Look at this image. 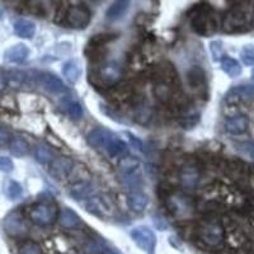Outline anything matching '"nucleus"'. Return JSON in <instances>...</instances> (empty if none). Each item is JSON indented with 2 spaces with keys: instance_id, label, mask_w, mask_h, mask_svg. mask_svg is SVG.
I'll return each instance as SVG.
<instances>
[{
  "instance_id": "nucleus-1",
  "label": "nucleus",
  "mask_w": 254,
  "mask_h": 254,
  "mask_svg": "<svg viewBox=\"0 0 254 254\" xmlns=\"http://www.w3.org/2000/svg\"><path fill=\"white\" fill-rule=\"evenodd\" d=\"M87 142L95 149V150L103 151L110 158H122L127 153V144L119 139L112 131L97 127L90 131L87 135Z\"/></svg>"
},
{
  "instance_id": "nucleus-2",
  "label": "nucleus",
  "mask_w": 254,
  "mask_h": 254,
  "mask_svg": "<svg viewBox=\"0 0 254 254\" xmlns=\"http://www.w3.org/2000/svg\"><path fill=\"white\" fill-rule=\"evenodd\" d=\"M252 17L243 6H233L222 17L221 28L226 33H242L251 28Z\"/></svg>"
},
{
  "instance_id": "nucleus-3",
  "label": "nucleus",
  "mask_w": 254,
  "mask_h": 254,
  "mask_svg": "<svg viewBox=\"0 0 254 254\" xmlns=\"http://www.w3.org/2000/svg\"><path fill=\"white\" fill-rule=\"evenodd\" d=\"M199 240L208 248H219L225 242V228L217 220H208L202 222L197 229Z\"/></svg>"
},
{
  "instance_id": "nucleus-4",
  "label": "nucleus",
  "mask_w": 254,
  "mask_h": 254,
  "mask_svg": "<svg viewBox=\"0 0 254 254\" xmlns=\"http://www.w3.org/2000/svg\"><path fill=\"white\" fill-rule=\"evenodd\" d=\"M190 26L199 36L207 37L211 33H214L217 28V22L215 14L212 13V9L202 4L198 8V10L194 13L193 17H192Z\"/></svg>"
},
{
  "instance_id": "nucleus-5",
  "label": "nucleus",
  "mask_w": 254,
  "mask_h": 254,
  "mask_svg": "<svg viewBox=\"0 0 254 254\" xmlns=\"http://www.w3.org/2000/svg\"><path fill=\"white\" fill-rule=\"evenodd\" d=\"M29 219L36 225L49 226L58 217V207L51 201H40L29 208Z\"/></svg>"
},
{
  "instance_id": "nucleus-6",
  "label": "nucleus",
  "mask_w": 254,
  "mask_h": 254,
  "mask_svg": "<svg viewBox=\"0 0 254 254\" xmlns=\"http://www.w3.org/2000/svg\"><path fill=\"white\" fill-rule=\"evenodd\" d=\"M131 239L133 240L136 246L139 247L141 251L146 252L147 254H153L155 249L156 238L154 231L147 226H136L130 233Z\"/></svg>"
},
{
  "instance_id": "nucleus-7",
  "label": "nucleus",
  "mask_w": 254,
  "mask_h": 254,
  "mask_svg": "<svg viewBox=\"0 0 254 254\" xmlns=\"http://www.w3.org/2000/svg\"><path fill=\"white\" fill-rule=\"evenodd\" d=\"M65 20L71 28L83 29L90 22V10L88 9V6L83 5V4L71 5L66 9Z\"/></svg>"
},
{
  "instance_id": "nucleus-8",
  "label": "nucleus",
  "mask_w": 254,
  "mask_h": 254,
  "mask_svg": "<svg viewBox=\"0 0 254 254\" xmlns=\"http://www.w3.org/2000/svg\"><path fill=\"white\" fill-rule=\"evenodd\" d=\"M122 78V69L119 64L111 63L103 64L97 70V79L104 87H115Z\"/></svg>"
},
{
  "instance_id": "nucleus-9",
  "label": "nucleus",
  "mask_w": 254,
  "mask_h": 254,
  "mask_svg": "<svg viewBox=\"0 0 254 254\" xmlns=\"http://www.w3.org/2000/svg\"><path fill=\"white\" fill-rule=\"evenodd\" d=\"M168 210L178 217H185L193 211V202L186 194H171L167 197Z\"/></svg>"
},
{
  "instance_id": "nucleus-10",
  "label": "nucleus",
  "mask_w": 254,
  "mask_h": 254,
  "mask_svg": "<svg viewBox=\"0 0 254 254\" xmlns=\"http://www.w3.org/2000/svg\"><path fill=\"white\" fill-rule=\"evenodd\" d=\"M4 230L9 237L19 238L27 233V226L20 211H13L4 220Z\"/></svg>"
},
{
  "instance_id": "nucleus-11",
  "label": "nucleus",
  "mask_w": 254,
  "mask_h": 254,
  "mask_svg": "<svg viewBox=\"0 0 254 254\" xmlns=\"http://www.w3.org/2000/svg\"><path fill=\"white\" fill-rule=\"evenodd\" d=\"M72 167H74V162L71 159L67 156H60L50 163V174L58 181H63L69 177L72 171Z\"/></svg>"
},
{
  "instance_id": "nucleus-12",
  "label": "nucleus",
  "mask_w": 254,
  "mask_h": 254,
  "mask_svg": "<svg viewBox=\"0 0 254 254\" xmlns=\"http://www.w3.org/2000/svg\"><path fill=\"white\" fill-rule=\"evenodd\" d=\"M179 182L186 190H194L199 182V169L194 164H185L179 172Z\"/></svg>"
},
{
  "instance_id": "nucleus-13",
  "label": "nucleus",
  "mask_w": 254,
  "mask_h": 254,
  "mask_svg": "<svg viewBox=\"0 0 254 254\" xmlns=\"http://www.w3.org/2000/svg\"><path fill=\"white\" fill-rule=\"evenodd\" d=\"M87 211L90 212L94 216L104 217L106 215H110L112 212V203H111L110 199H107L106 197L99 196V197H90L87 202Z\"/></svg>"
},
{
  "instance_id": "nucleus-14",
  "label": "nucleus",
  "mask_w": 254,
  "mask_h": 254,
  "mask_svg": "<svg viewBox=\"0 0 254 254\" xmlns=\"http://www.w3.org/2000/svg\"><path fill=\"white\" fill-rule=\"evenodd\" d=\"M40 83L44 87V89L46 92H49L50 94L60 95L67 92L66 87L63 83V80L60 78H58L56 75H54V74H50V72H45V74L41 75Z\"/></svg>"
},
{
  "instance_id": "nucleus-15",
  "label": "nucleus",
  "mask_w": 254,
  "mask_h": 254,
  "mask_svg": "<svg viewBox=\"0 0 254 254\" xmlns=\"http://www.w3.org/2000/svg\"><path fill=\"white\" fill-rule=\"evenodd\" d=\"M249 128V120L244 115H237L228 117L225 121L226 132L231 135H243Z\"/></svg>"
},
{
  "instance_id": "nucleus-16",
  "label": "nucleus",
  "mask_w": 254,
  "mask_h": 254,
  "mask_svg": "<svg viewBox=\"0 0 254 254\" xmlns=\"http://www.w3.org/2000/svg\"><path fill=\"white\" fill-rule=\"evenodd\" d=\"M155 76H158V83L169 84V85H174L177 83V79H178L177 78L176 69L168 61L159 64L158 67H156Z\"/></svg>"
},
{
  "instance_id": "nucleus-17",
  "label": "nucleus",
  "mask_w": 254,
  "mask_h": 254,
  "mask_svg": "<svg viewBox=\"0 0 254 254\" xmlns=\"http://www.w3.org/2000/svg\"><path fill=\"white\" fill-rule=\"evenodd\" d=\"M29 54V50L26 45L17 44L14 46L9 47L4 52V60L10 64H22L27 59Z\"/></svg>"
},
{
  "instance_id": "nucleus-18",
  "label": "nucleus",
  "mask_w": 254,
  "mask_h": 254,
  "mask_svg": "<svg viewBox=\"0 0 254 254\" xmlns=\"http://www.w3.org/2000/svg\"><path fill=\"white\" fill-rule=\"evenodd\" d=\"M13 29L14 33L20 38H32L36 33V26L33 22L24 18H19V19L14 20L13 23Z\"/></svg>"
},
{
  "instance_id": "nucleus-19",
  "label": "nucleus",
  "mask_w": 254,
  "mask_h": 254,
  "mask_svg": "<svg viewBox=\"0 0 254 254\" xmlns=\"http://www.w3.org/2000/svg\"><path fill=\"white\" fill-rule=\"evenodd\" d=\"M93 193H94V186L90 182L75 183V185L70 188V196L75 199V201L89 199Z\"/></svg>"
},
{
  "instance_id": "nucleus-20",
  "label": "nucleus",
  "mask_w": 254,
  "mask_h": 254,
  "mask_svg": "<svg viewBox=\"0 0 254 254\" xmlns=\"http://www.w3.org/2000/svg\"><path fill=\"white\" fill-rule=\"evenodd\" d=\"M140 160L136 156L132 155H125L120 159L119 162V172L121 173V177L128 176L135 172L140 171Z\"/></svg>"
},
{
  "instance_id": "nucleus-21",
  "label": "nucleus",
  "mask_w": 254,
  "mask_h": 254,
  "mask_svg": "<svg viewBox=\"0 0 254 254\" xmlns=\"http://www.w3.org/2000/svg\"><path fill=\"white\" fill-rule=\"evenodd\" d=\"M187 83L192 89L205 88L206 75L205 71L199 66H192L187 71Z\"/></svg>"
},
{
  "instance_id": "nucleus-22",
  "label": "nucleus",
  "mask_w": 254,
  "mask_h": 254,
  "mask_svg": "<svg viewBox=\"0 0 254 254\" xmlns=\"http://www.w3.org/2000/svg\"><path fill=\"white\" fill-rule=\"evenodd\" d=\"M61 71H63V75L65 76V79H66L69 83H71V84L76 83L79 79V76L81 75L80 63H79L78 60H75V59L66 61V63L64 64V66H63V69H61Z\"/></svg>"
},
{
  "instance_id": "nucleus-23",
  "label": "nucleus",
  "mask_w": 254,
  "mask_h": 254,
  "mask_svg": "<svg viewBox=\"0 0 254 254\" xmlns=\"http://www.w3.org/2000/svg\"><path fill=\"white\" fill-rule=\"evenodd\" d=\"M59 221L65 229H74L80 224V216L70 207H64L59 215Z\"/></svg>"
},
{
  "instance_id": "nucleus-24",
  "label": "nucleus",
  "mask_w": 254,
  "mask_h": 254,
  "mask_svg": "<svg viewBox=\"0 0 254 254\" xmlns=\"http://www.w3.org/2000/svg\"><path fill=\"white\" fill-rule=\"evenodd\" d=\"M127 202H128L130 207L132 208L135 212H142V211L146 208L147 203H149V197H147L144 192L133 190V192L130 193L128 198H127Z\"/></svg>"
},
{
  "instance_id": "nucleus-25",
  "label": "nucleus",
  "mask_w": 254,
  "mask_h": 254,
  "mask_svg": "<svg viewBox=\"0 0 254 254\" xmlns=\"http://www.w3.org/2000/svg\"><path fill=\"white\" fill-rule=\"evenodd\" d=\"M130 8V1L126 0H120V1H115L106 12V17L108 20H117L125 15V13Z\"/></svg>"
},
{
  "instance_id": "nucleus-26",
  "label": "nucleus",
  "mask_w": 254,
  "mask_h": 254,
  "mask_svg": "<svg viewBox=\"0 0 254 254\" xmlns=\"http://www.w3.org/2000/svg\"><path fill=\"white\" fill-rule=\"evenodd\" d=\"M226 171H228L229 176L233 179H243L248 178L249 169L244 163L239 162V160H231L226 165Z\"/></svg>"
},
{
  "instance_id": "nucleus-27",
  "label": "nucleus",
  "mask_w": 254,
  "mask_h": 254,
  "mask_svg": "<svg viewBox=\"0 0 254 254\" xmlns=\"http://www.w3.org/2000/svg\"><path fill=\"white\" fill-rule=\"evenodd\" d=\"M220 61H221L222 71L225 72L226 75L230 76V78H237V76L242 74V66H240V64L235 59L224 56Z\"/></svg>"
},
{
  "instance_id": "nucleus-28",
  "label": "nucleus",
  "mask_w": 254,
  "mask_h": 254,
  "mask_svg": "<svg viewBox=\"0 0 254 254\" xmlns=\"http://www.w3.org/2000/svg\"><path fill=\"white\" fill-rule=\"evenodd\" d=\"M35 158L40 164H50L55 159V154L49 145L41 142L36 146Z\"/></svg>"
},
{
  "instance_id": "nucleus-29",
  "label": "nucleus",
  "mask_w": 254,
  "mask_h": 254,
  "mask_svg": "<svg viewBox=\"0 0 254 254\" xmlns=\"http://www.w3.org/2000/svg\"><path fill=\"white\" fill-rule=\"evenodd\" d=\"M136 121L141 125H146L151 119V108L146 101L140 99L135 107Z\"/></svg>"
},
{
  "instance_id": "nucleus-30",
  "label": "nucleus",
  "mask_w": 254,
  "mask_h": 254,
  "mask_svg": "<svg viewBox=\"0 0 254 254\" xmlns=\"http://www.w3.org/2000/svg\"><path fill=\"white\" fill-rule=\"evenodd\" d=\"M9 147H10V153L14 156H17V158H23L29 151V144L26 140L22 139V137L12 139V141L9 144Z\"/></svg>"
},
{
  "instance_id": "nucleus-31",
  "label": "nucleus",
  "mask_w": 254,
  "mask_h": 254,
  "mask_svg": "<svg viewBox=\"0 0 254 254\" xmlns=\"http://www.w3.org/2000/svg\"><path fill=\"white\" fill-rule=\"evenodd\" d=\"M23 193V188L18 182L13 181V179H8L4 183V194L8 197L9 199H18Z\"/></svg>"
},
{
  "instance_id": "nucleus-32",
  "label": "nucleus",
  "mask_w": 254,
  "mask_h": 254,
  "mask_svg": "<svg viewBox=\"0 0 254 254\" xmlns=\"http://www.w3.org/2000/svg\"><path fill=\"white\" fill-rule=\"evenodd\" d=\"M154 93L159 98V101L163 102V103H169L173 98V89H172V85L164 83H158L156 84Z\"/></svg>"
},
{
  "instance_id": "nucleus-33",
  "label": "nucleus",
  "mask_w": 254,
  "mask_h": 254,
  "mask_svg": "<svg viewBox=\"0 0 254 254\" xmlns=\"http://www.w3.org/2000/svg\"><path fill=\"white\" fill-rule=\"evenodd\" d=\"M5 78H6V84H8L9 87H12V88L22 87L24 81L27 80L26 72L19 71V70H12V71H9L8 75H6Z\"/></svg>"
},
{
  "instance_id": "nucleus-34",
  "label": "nucleus",
  "mask_w": 254,
  "mask_h": 254,
  "mask_svg": "<svg viewBox=\"0 0 254 254\" xmlns=\"http://www.w3.org/2000/svg\"><path fill=\"white\" fill-rule=\"evenodd\" d=\"M122 183H124L125 187L130 188V190L139 188L142 183L141 172L137 171L132 174H128V176H124L122 177Z\"/></svg>"
},
{
  "instance_id": "nucleus-35",
  "label": "nucleus",
  "mask_w": 254,
  "mask_h": 254,
  "mask_svg": "<svg viewBox=\"0 0 254 254\" xmlns=\"http://www.w3.org/2000/svg\"><path fill=\"white\" fill-rule=\"evenodd\" d=\"M66 112L72 120H79L83 116V107L76 101H69L66 103Z\"/></svg>"
},
{
  "instance_id": "nucleus-36",
  "label": "nucleus",
  "mask_w": 254,
  "mask_h": 254,
  "mask_svg": "<svg viewBox=\"0 0 254 254\" xmlns=\"http://www.w3.org/2000/svg\"><path fill=\"white\" fill-rule=\"evenodd\" d=\"M240 59L247 66H254V46L247 45L240 51Z\"/></svg>"
},
{
  "instance_id": "nucleus-37",
  "label": "nucleus",
  "mask_w": 254,
  "mask_h": 254,
  "mask_svg": "<svg viewBox=\"0 0 254 254\" xmlns=\"http://www.w3.org/2000/svg\"><path fill=\"white\" fill-rule=\"evenodd\" d=\"M19 254H42V251L37 243L27 240L19 247Z\"/></svg>"
},
{
  "instance_id": "nucleus-38",
  "label": "nucleus",
  "mask_w": 254,
  "mask_h": 254,
  "mask_svg": "<svg viewBox=\"0 0 254 254\" xmlns=\"http://www.w3.org/2000/svg\"><path fill=\"white\" fill-rule=\"evenodd\" d=\"M106 251H107L106 244L99 239H95L93 242H90L87 246V249H85L87 254H104Z\"/></svg>"
},
{
  "instance_id": "nucleus-39",
  "label": "nucleus",
  "mask_w": 254,
  "mask_h": 254,
  "mask_svg": "<svg viewBox=\"0 0 254 254\" xmlns=\"http://www.w3.org/2000/svg\"><path fill=\"white\" fill-rule=\"evenodd\" d=\"M122 136H125V139L128 141L130 146H132L133 149H136V150H139V151L144 150V144H142V141L137 137V136L133 135L132 132L124 131V132H122Z\"/></svg>"
},
{
  "instance_id": "nucleus-40",
  "label": "nucleus",
  "mask_w": 254,
  "mask_h": 254,
  "mask_svg": "<svg viewBox=\"0 0 254 254\" xmlns=\"http://www.w3.org/2000/svg\"><path fill=\"white\" fill-rule=\"evenodd\" d=\"M115 38L116 35H97L93 38H90L89 44L98 45V46H106V45L110 44L111 41H113Z\"/></svg>"
},
{
  "instance_id": "nucleus-41",
  "label": "nucleus",
  "mask_w": 254,
  "mask_h": 254,
  "mask_svg": "<svg viewBox=\"0 0 254 254\" xmlns=\"http://www.w3.org/2000/svg\"><path fill=\"white\" fill-rule=\"evenodd\" d=\"M210 50L215 61H220L222 58H224V56H222L224 49H222L221 41H212V42L210 44Z\"/></svg>"
},
{
  "instance_id": "nucleus-42",
  "label": "nucleus",
  "mask_w": 254,
  "mask_h": 254,
  "mask_svg": "<svg viewBox=\"0 0 254 254\" xmlns=\"http://www.w3.org/2000/svg\"><path fill=\"white\" fill-rule=\"evenodd\" d=\"M14 169V164H13L12 159L8 156H0V172L4 173H10Z\"/></svg>"
},
{
  "instance_id": "nucleus-43",
  "label": "nucleus",
  "mask_w": 254,
  "mask_h": 254,
  "mask_svg": "<svg viewBox=\"0 0 254 254\" xmlns=\"http://www.w3.org/2000/svg\"><path fill=\"white\" fill-rule=\"evenodd\" d=\"M12 135L9 132L8 128H5L4 126H0V147L8 146L12 141Z\"/></svg>"
},
{
  "instance_id": "nucleus-44",
  "label": "nucleus",
  "mask_w": 254,
  "mask_h": 254,
  "mask_svg": "<svg viewBox=\"0 0 254 254\" xmlns=\"http://www.w3.org/2000/svg\"><path fill=\"white\" fill-rule=\"evenodd\" d=\"M238 149L239 151H242L243 154L251 156V158L254 159V144L253 142H242V144L238 145Z\"/></svg>"
},
{
  "instance_id": "nucleus-45",
  "label": "nucleus",
  "mask_w": 254,
  "mask_h": 254,
  "mask_svg": "<svg viewBox=\"0 0 254 254\" xmlns=\"http://www.w3.org/2000/svg\"><path fill=\"white\" fill-rule=\"evenodd\" d=\"M198 121H199L198 115H190V116H186L185 119L181 121V124H182L186 128H190L192 126L197 125V122Z\"/></svg>"
},
{
  "instance_id": "nucleus-46",
  "label": "nucleus",
  "mask_w": 254,
  "mask_h": 254,
  "mask_svg": "<svg viewBox=\"0 0 254 254\" xmlns=\"http://www.w3.org/2000/svg\"><path fill=\"white\" fill-rule=\"evenodd\" d=\"M153 222H154V225H155L159 230H167L168 224L165 222V220L163 219L162 216H159V215H154Z\"/></svg>"
},
{
  "instance_id": "nucleus-47",
  "label": "nucleus",
  "mask_w": 254,
  "mask_h": 254,
  "mask_svg": "<svg viewBox=\"0 0 254 254\" xmlns=\"http://www.w3.org/2000/svg\"><path fill=\"white\" fill-rule=\"evenodd\" d=\"M5 85H6V78L3 74V71H0V92L5 88Z\"/></svg>"
},
{
  "instance_id": "nucleus-48",
  "label": "nucleus",
  "mask_w": 254,
  "mask_h": 254,
  "mask_svg": "<svg viewBox=\"0 0 254 254\" xmlns=\"http://www.w3.org/2000/svg\"><path fill=\"white\" fill-rule=\"evenodd\" d=\"M248 178H249V182H251L252 187L254 188V168H252V169H249V176H248Z\"/></svg>"
},
{
  "instance_id": "nucleus-49",
  "label": "nucleus",
  "mask_w": 254,
  "mask_h": 254,
  "mask_svg": "<svg viewBox=\"0 0 254 254\" xmlns=\"http://www.w3.org/2000/svg\"><path fill=\"white\" fill-rule=\"evenodd\" d=\"M104 254H119V253H116V252H113V251H108V249H107Z\"/></svg>"
},
{
  "instance_id": "nucleus-50",
  "label": "nucleus",
  "mask_w": 254,
  "mask_h": 254,
  "mask_svg": "<svg viewBox=\"0 0 254 254\" xmlns=\"http://www.w3.org/2000/svg\"><path fill=\"white\" fill-rule=\"evenodd\" d=\"M3 17V10H1V9H0V18Z\"/></svg>"
},
{
  "instance_id": "nucleus-51",
  "label": "nucleus",
  "mask_w": 254,
  "mask_h": 254,
  "mask_svg": "<svg viewBox=\"0 0 254 254\" xmlns=\"http://www.w3.org/2000/svg\"><path fill=\"white\" fill-rule=\"evenodd\" d=\"M252 75H253V79H254V70H253V71H252Z\"/></svg>"
}]
</instances>
